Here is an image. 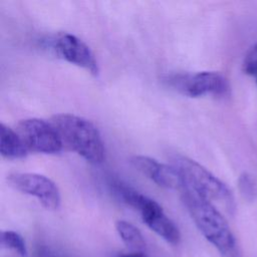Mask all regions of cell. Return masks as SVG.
I'll use <instances>...</instances> for the list:
<instances>
[{
    "label": "cell",
    "mask_w": 257,
    "mask_h": 257,
    "mask_svg": "<svg viewBox=\"0 0 257 257\" xmlns=\"http://www.w3.org/2000/svg\"><path fill=\"white\" fill-rule=\"evenodd\" d=\"M182 200L199 231L221 257H241L237 239L220 209L189 187L182 191Z\"/></svg>",
    "instance_id": "cell-1"
},
{
    "label": "cell",
    "mask_w": 257,
    "mask_h": 257,
    "mask_svg": "<svg viewBox=\"0 0 257 257\" xmlns=\"http://www.w3.org/2000/svg\"><path fill=\"white\" fill-rule=\"evenodd\" d=\"M50 122L68 149L91 164L104 161L105 149L100 133L90 120L71 113H57Z\"/></svg>",
    "instance_id": "cell-2"
},
{
    "label": "cell",
    "mask_w": 257,
    "mask_h": 257,
    "mask_svg": "<svg viewBox=\"0 0 257 257\" xmlns=\"http://www.w3.org/2000/svg\"><path fill=\"white\" fill-rule=\"evenodd\" d=\"M171 165L181 173L187 187L227 214L234 213L235 199L232 191L204 166L180 154L171 157Z\"/></svg>",
    "instance_id": "cell-3"
},
{
    "label": "cell",
    "mask_w": 257,
    "mask_h": 257,
    "mask_svg": "<svg viewBox=\"0 0 257 257\" xmlns=\"http://www.w3.org/2000/svg\"><path fill=\"white\" fill-rule=\"evenodd\" d=\"M108 186L116 197L140 213L143 222L152 231L172 245L179 244L180 230L158 202L117 179L109 180Z\"/></svg>",
    "instance_id": "cell-4"
},
{
    "label": "cell",
    "mask_w": 257,
    "mask_h": 257,
    "mask_svg": "<svg viewBox=\"0 0 257 257\" xmlns=\"http://www.w3.org/2000/svg\"><path fill=\"white\" fill-rule=\"evenodd\" d=\"M163 80L170 87L190 97L224 96L230 90L228 79L222 73L216 71L166 74Z\"/></svg>",
    "instance_id": "cell-5"
},
{
    "label": "cell",
    "mask_w": 257,
    "mask_h": 257,
    "mask_svg": "<svg viewBox=\"0 0 257 257\" xmlns=\"http://www.w3.org/2000/svg\"><path fill=\"white\" fill-rule=\"evenodd\" d=\"M27 151L41 154H57L62 149V141L50 121L30 117L21 119L16 126Z\"/></svg>",
    "instance_id": "cell-6"
},
{
    "label": "cell",
    "mask_w": 257,
    "mask_h": 257,
    "mask_svg": "<svg viewBox=\"0 0 257 257\" xmlns=\"http://www.w3.org/2000/svg\"><path fill=\"white\" fill-rule=\"evenodd\" d=\"M7 182L15 190L36 198L47 210H56L60 206L58 187L46 176L36 173H12L7 176Z\"/></svg>",
    "instance_id": "cell-7"
},
{
    "label": "cell",
    "mask_w": 257,
    "mask_h": 257,
    "mask_svg": "<svg viewBox=\"0 0 257 257\" xmlns=\"http://www.w3.org/2000/svg\"><path fill=\"white\" fill-rule=\"evenodd\" d=\"M52 49L56 55L65 61L82 67L92 73L98 74V64L89 46L77 36L70 33H59L52 40Z\"/></svg>",
    "instance_id": "cell-8"
},
{
    "label": "cell",
    "mask_w": 257,
    "mask_h": 257,
    "mask_svg": "<svg viewBox=\"0 0 257 257\" xmlns=\"http://www.w3.org/2000/svg\"><path fill=\"white\" fill-rule=\"evenodd\" d=\"M131 163L160 187L181 191L187 187L183 176L173 165L160 163L148 156H134L131 158Z\"/></svg>",
    "instance_id": "cell-9"
},
{
    "label": "cell",
    "mask_w": 257,
    "mask_h": 257,
    "mask_svg": "<svg viewBox=\"0 0 257 257\" xmlns=\"http://www.w3.org/2000/svg\"><path fill=\"white\" fill-rule=\"evenodd\" d=\"M27 149L16 131L0 123V153L2 157L15 160L22 159L27 155Z\"/></svg>",
    "instance_id": "cell-10"
},
{
    "label": "cell",
    "mask_w": 257,
    "mask_h": 257,
    "mask_svg": "<svg viewBox=\"0 0 257 257\" xmlns=\"http://www.w3.org/2000/svg\"><path fill=\"white\" fill-rule=\"evenodd\" d=\"M115 229L128 249L133 252H144L146 241L142 232L135 225L124 220H118L115 222Z\"/></svg>",
    "instance_id": "cell-11"
},
{
    "label": "cell",
    "mask_w": 257,
    "mask_h": 257,
    "mask_svg": "<svg viewBox=\"0 0 257 257\" xmlns=\"http://www.w3.org/2000/svg\"><path fill=\"white\" fill-rule=\"evenodd\" d=\"M0 244L2 248L13 250L20 256H26L27 249L25 241L22 236L15 231H2L0 235Z\"/></svg>",
    "instance_id": "cell-12"
},
{
    "label": "cell",
    "mask_w": 257,
    "mask_h": 257,
    "mask_svg": "<svg viewBox=\"0 0 257 257\" xmlns=\"http://www.w3.org/2000/svg\"><path fill=\"white\" fill-rule=\"evenodd\" d=\"M238 187L241 195L247 200H254L257 196V183L252 175L243 173L238 179Z\"/></svg>",
    "instance_id": "cell-13"
},
{
    "label": "cell",
    "mask_w": 257,
    "mask_h": 257,
    "mask_svg": "<svg viewBox=\"0 0 257 257\" xmlns=\"http://www.w3.org/2000/svg\"><path fill=\"white\" fill-rule=\"evenodd\" d=\"M243 71L253 77L257 84V43L248 50L244 57Z\"/></svg>",
    "instance_id": "cell-14"
},
{
    "label": "cell",
    "mask_w": 257,
    "mask_h": 257,
    "mask_svg": "<svg viewBox=\"0 0 257 257\" xmlns=\"http://www.w3.org/2000/svg\"><path fill=\"white\" fill-rule=\"evenodd\" d=\"M119 257H148L144 252H132L127 254H122Z\"/></svg>",
    "instance_id": "cell-15"
}]
</instances>
